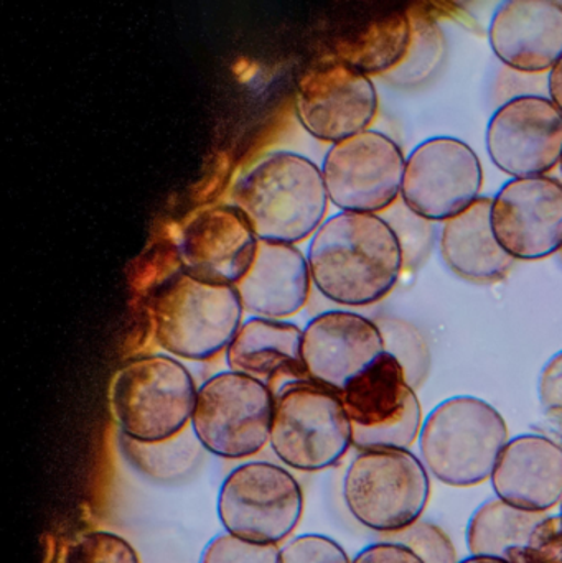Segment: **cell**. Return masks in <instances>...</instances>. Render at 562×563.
<instances>
[{
    "mask_svg": "<svg viewBox=\"0 0 562 563\" xmlns=\"http://www.w3.org/2000/svg\"><path fill=\"white\" fill-rule=\"evenodd\" d=\"M558 3H560V7H561V9H562V0H561V2H558Z\"/></svg>",
    "mask_w": 562,
    "mask_h": 563,
    "instance_id": "obj_41",
    "label": "cell"
},
{
    "mask_svg": "<svg viewBox=\"0 0 562 563\" xmlns=\"http://www.w3.org/2000/svg\"><path fill=\"white\" fill-rule=\"evenodd\" d=\"M411 12L399 3L366 10L333 43L332 56L366 76L389 75L408 55Z\"/></svg>",
    "mask_w": 562,
    "mask_h": 563,
    "instance_id": "obj_23",
    "label": "cell"
},
{
    "mask_svg": "<svg viewBox=\"0 0 562 563\" xmlns=\"http://www.w3.org/2000/svg\"><path fill=\"white\" fill-rule=\"evenodd\" d=\"M231 201L257 240L296 246L322 227L330 200L322 168L302 155L277 152L236 181Z\"/></svg>",
    "mask_w": 562,
    "mask_h": 563,
    "instance_id": "obj_2",
    "label": "cell"
},
{
    "mask_svg": "<svg viewBox=\"0 0 562 563\" xmlns=\"http://www.w3.org/2000/svg\"><path fill=\"white\" fill-rule=\"evenodd\" d=\"M492 228L515 261H541L562 247V181L511 178L492 198Z\"/></svg>",
    "mask_w": 562,
    "mask_h": 563,
    "instance_id": "obj_15",
    "label": "cell"
},
{
    "mask_svg": "<svg viewBox=\"0 0 562 563\" xmlns=\"http://www.w3.org/2000/svg\"><path fill=\"white\" fill-rule=\"evenodd\" d=\"M510 435L504 416L487 400L455 396L431 410L419 433L429 475L452 488L491 479Z\"/></svg>",
    "mask_w": 562,
    "mask_h": 563,
    "instance_id": "obj_4",
    "label": "cell"
},
{
    "mask_svg": "<svg viewBox=\"0 0 562 563\" xmlns=\"http://www.w3.org/2000/svg\"><path fill=\"white\" fill-rule=\"evenodd\" d=\"M307 263L317 290L343 307L378 303L405 273L398 234L379 214H333L313 234Z\"/></svg>",
    "mask_w": 562,
    "mask_h": 563,
    "instance_id": "obj_1",
    "label": "cell"
},
{
    "mask_svg": "<svg viewBox=\"0 0 562 563\" xmlns=\"http://www.w3.org/2000/svg\"><path fill=\"white\" fill-rule=\"evenodd\" d=\"M352 563H425L411 549L398 542H376L366 545L355 555Z\"/></svg>",
    "mask_w": 562,
    "mask_h": 563,
    "instance_id": "obj_33",
    "label": "cell"
},
{
    "mask_svg": "<svg viewBox=\"0 0 562 563\" xmlns=\"http://www.w3.org/2000/svg\"><path fill=\"white\" fill-rule=\"evenodd\" d=\"M197 393L190 371L177 357H134L112 380V417L121 435L134 442H165L190 427Z\"/></svg>",
    "mask_w": 562,
    "mask_h": 563,
    "instance_id": "obj_5",
    "label": "cell"
},
{
    "mask_svg": "<svg viewBox=\"0 0 562 563\" xmlns=\"http://www.w3.org/2000/svg\"><path fill=\"white\" fill-rule=\"evenodd\" d=\"M547 516L548 512L515 508L495 496L482 503L469 521V552L508 561L511 552L527 548L535 529Z\"/></svg>",
    "mask_w": 562,
    "mask_h": 563,
    "instance_id": "obj_24",
    "label": "cell"
},
{
    "mask_svg": "<svg viewBox=\"0 0 562 563\" xmlns=\"http://www.w3.org/2000/svg\"><path fill=\"white\" fill-rule=\"evenodd\" d=\"M342 496L359 525L392 536L421 521L431 498V478L411 450L363 449L346 468Z\"/></svg>",
    "mask_w": 562,
    "mask_h": 563,
    "instance_id": "obj_7",
    "label": "cell"
},
{
    "mask_svg": "<svg viewBox=\"0 0 562 563\" xmlns=\"http://www.w3.org/2000/svg\"><path fill=\"white\" fill-rule=\"evenodd\" d=\"M459 563H511L505 561V559L487 558V555H471V558L464 559Z\"/></svg>",
    "mask_w": 562,
    "mask_h": 563,
    "instance_id": "obj_37",
    "label": "cell"
},
{
    "mask_svg": "<svg viewBox=\"0 0 562 563\" xmlns=\"http://www.w3.org/2000/svg\"><path fill=\"white\" fill-rule=\"evenodd\" d=\"M485 145L508 177H544L561 164L562 112L544 96H517L492 115Z\"/></svg>",
    "mask_w": 562,
    "mask_h": 563,
    "instance_id": "obj_14",
    "label": "cell"
},
{
    "mask_svg": "<svg viewBox=\"0 0 562 563\" xmlns=\"http://www.w3.org/2000/svg\"><path fill=\"white\" fill-rule=\"evenodd\" d=\"M274 399L267 384L223 371L198 387L191 430L218 459H251L269 445Z\"/></svg>",
    "mask_w": 562,
    "mask_h": 563,
    "instance_id": "obj_8",
    "label": "cell"
},
{
    "mask_svg": "<svg viewBox=\"0 0 562 563\" xmlns=\"http://www.w3.org/2000/svg\"><path fill=\"white\" fill-rule=\"evenodd\" d=\"M119 446L132 468L158 483L187 478L198 468L205 452L191 427L165 442L141 443L121 435Z\"/></svg>",
    "mask_w": 562,
    "mask_h": 563,
    "instance_id": "obj_25",
    "label": "cell"
},
{
    "mask_svg": "<svg viewBox=\"0 0 562 563\" xmlns=\"http://www.w3.org/2000/svg\"><path fill=\"white\" fill-rule=\"evenodd\" d=\"M62 563H141L135 549L121 536L85 532L66 548Z\"/></svg>",
    "mask_w": 562,
    "mask_h": 563,
    "instance_id": "obj_28",
    "label": "cell"
},
{
    "mask_svg": "<svg viewBox=\"0 0 562 563\" xmlns=\"http://www.w3.org/2000/svg\"><path fill=\"white\" fill-rule=\"evenodd\" d=\"M484 170L474 148L461 139L438 135L406 157L401 200L416 217L449 221L482 197Z\"/></svg>",
    "mask_w": 562,
    "mask_h": 563,
    "instance_id": "obj_12",
    "label": "cell"
},
{
    "mask_svg": "<svg viewBox=\"0 0 562 563\" xmlns=\"http://www.w3.org/2000/svg\"><path fill=\"white\" fill-rule=\"evenodd\" d=\"M560 509H561V518H562V499H561V503H560Z\"/></svg>",
    "mask_w": 562,
    "mask_h": 563,
    "instance_id": "obj_38",
    "label": "cell"
},
{
    "mask_svg": "<svg viewBox=\"0 0 562 563\" xmlns=\"http://www.w3.org/2000/svg\"><path fill=\"white\" fill-rule=\"evenodd\" d=\"M541 406L543 409L561 406L562 404V351L554 354L540 374L538 383Z\"/></svg>",
    "mask_w": 562,
    "mask_h": 563,
    "instance_id": "obj_34",
    "label": "cell"
},
{
    "mask_svg": "<svg viewBox=\"0 0 562 563\" xmlns=\"http://www.w3.org/2000/svg\"><path fill=\"white\" fill-rule=\"evenodd\" d=\"M439 247L449 271L471 284H497L517 263L495 238L491 197L478 198L464 213L445 221Z\"/></svg>",
    "mask_w": 562,
    "mask_h": 563,
    "instance_id": "obj_22",
    "label": "cell"
},
{
    "mask_svg": "<svg viewBox=\"0 0 562 563\" xmlns=\"http://www.w3.org/2000/svg\"><path fill=\"white\" fill-rule=\"evenodd\" d=\"M495 496L525 511L548 512L562 499V445L541 433L508 440L491 476Z\"/></svg>",
    "mask_w": 562,
    "mask_h": 563,
    "instance_id": "obj_19",
    "label": "cell"
},
{
    "mask_svg": "<svg viewBox=\"0 0 562 563\" xmlns=\"http://www.w3.org/2000/svg\"><path fill=\"white\" fill-rule=\"evenodd\" d=\"M256 234L233 205L198 211L181 231V269L211 284L236 285L246 276L257 250Z\"/></svg>",
    "mask_w": 562,
    "mask_h": 563,
    "instance_id": "obj_17",
    "label": "cell"
},
{
    "mask_svg": "<svg viewBox=\"0 0 562 563\" xmlns=\"http://www.w3.org/2000/svg\"><path fill=\"white\" fill-rule=\"evenodd\" d=\"M378 327L385 338L386 351L399 361L406 379L418 390L428 379L431 367V353L421 331L403 320H386Z\"/></svg>",
    "mask_w": 562,
    "mask_h": 563,
    "instance_id": "obj_27",
    "label": "cell"
},
{
    "mask_svg": "<svg viewBox=\"0 0 562 563\" xmlns=\"http://www.w3.org/2000/svg\"><path fill=\"white\" fill-rule=\"evenodd\" d=\"M405 168L401 147L368 129L330 147L322 177L330 203L346 213L378 214L401 197Z\"/></svg>",
    "mask_w": 562,
    "mask_h": 563,
    "instance_id": "obj_11",
    "label": "cell"
},
{
    "mask_svg": "<svg viewBox=\"0 0 562 563\" xmlns=\"http://www.w3.org/2000/svg\"><path fill=\"white\" fill-rule=\"evenodd\" d=\"M386 351L376 321L346 310L317 314L302 331L307 376L335 393L362 374Z\"/></svg>",
    "mask_w": 562,
    "mask_h": 563,
    "instance_id": "obj_16",
    "label": "cell"
},
{
    "mask_svg": "<svg viewBox=\"0 0 562 563\" xmlns=\"http://www.w3.org/2000/svg\"><path fill=\"white\" fill-rule=\"evenodd\" d=\"M548 92L553 104L562 112V58L548 73Z\"/></svg>",
    "mask_w": 562,
    "mask_h": 563,
    "instance_id": "obj_35",
    "label": "cell"
},
{
    "mask_svg": "<svg viewBox=\"0 0 562 563\" xmlns=\"http://www.w3.org/2000/svg\"><path fill=\"white\" fill-rule=\"evenodd\" d=\"M560 257H561V264H562V247H561V251H560Z\"/></svg>",
    "mask_w": 562,
    "mask_h": 563,
    "instance_id": "obj_39",
    "label": "cell"
},
{
    "mask_svg": "<svg viewBox=\"0 0 562 563\" xmlns=\"http://www.w3.org/2000/svg\"><path fill=\"white\" fill-rule=\"evenodd\" d=\"M279 563H352L345 549L322 534H302L280 548Z\"/></svg>",
    "mask_w": 562,
    "mask_h": 563,
    "instance_id": "obj_31",
    "label": "cell"
},
{
    "mask_svg": "<svg viewBox=\"0 0 562 563\" xmlns=\"http://www.w3.org/2000/svg\"><path fill=\"white\" fill-rule=\"evenodd\" d=\"M217 515L224 532L234 538L286 544L302 519V486L276 463H241L221 483Z\"/></svg>",
    "mask_w": 562,
    "mask_h": 563,
    "instance_id": "obj_9",
    "label": "cell"
},
{
    "mask_svg": "<svg viewBox=\"0 0 562 563\" xmlns=\"http://www.w3.org/2000/svg\"><path fill=\"white\" fill-rule=\"evenodd\" d=\"M269 445L283 465L297 472L339 465L355 445L339 393L310 379L283 384L274 399Z\"/></svg>",
    "mask_w": 562,
    "mask_h": 563,
    "instance_id": "obj_6",
    "label": "cell"
},
{
    "mask_svg": "<svg viewBox=\"0 0 562 563\" xmlns=\"http://www.w3.org/2000/svg\"><path fill=\"white\" fill-rule=\"evenodd\" d=\"M224 353L228 369L269 387L280 379H309L302 357V330L289 321L247 318Z\"/></svg>",
    "mask_w": 562,
    "mask_h": 563,
    "instance_id": "obj_21",
    "label": "cell"
},
{
    "mask_svg": "<svg viewBox=\"0 0 562 563\" xmlns=\"http://www.w3.org/2000/svg\"><path fill=\"white\" fill-rule=\"evenodd\" d=\"M296 111L312 137L337 144L368 131L378 114V92L370 76L330 55L299 79Z\"/></svg>",
    "mask_w": 562,
    "mask_h": 563,
    "instance_id": "obj_13",
    "label": "cell"
},
{
    "mask_svg": "<svg viewBox=\"0 0 562 563\" xmlns=\"http://www.w3.org/2000/svg\"><path fill=\"white\" fill-rule=\"evenodd\" d=\"M543 429L547 430L551 435L557 437L562 445V404L561 406L551 407V409L544 410L543 422H541Z\"/></svg>",
    "mask_w": 562,
    "mask_h": 563,
    "instance_id": "obj_36",
    "label": "cell"
},
{
    "mask_svg": "<svg viewBox=\"0 0 562 563\" xmlns=\"http://www.w3.org/2000/svg\"><path fill=\"white\" fill-rule=\"evenodd\" d=\"M412 22V38L408 55L401 65L389 73L401 85L415 86L428 79L441 65L444 56V38L431 13L426 10L409 9Z\"/></svg>",
    "mask_w": 562,
    "mask_h": 563,
    "instance_id": "obj_26",
    "label": "cell"
},
{
    "mask_svg": "<svg viewBox=\"0 0 562 563\" xmlns=\"http://www.w3.org/2000/svg\"><path fill=\"white\" fill-rule=\"evenodd\" d=\"M511 563H562V518L548 515L531 534L527 548L511 552Z\"/></svg>",
    "mask_w": 562,
    "mask_h": 563,
    "instance_id": "obj_32",
    "label": "cell"
},
{
    "mask_svg": "<svg viewBox=\"0 0 562 563\" xmlns=\"http://www.w3.org/2000/svg\"><path fill=\"white\" fill-rule=\"evenodd\" d=\"M339 396L352 422L356 449L411 450L419 440L425 423L421 402L388 351Z\"/></svg>",
    "mask_w": 562,
    "mask_h": 563,
    "instance_id": "obj_10",
    "label": "cell"
},
{
    "mask_svg": "<svg viewBox=\"0 0 562 563\" xmlns=\"http://www.w3.org/2000/svg\"><path fill=\"white\" fill-rule=\"evenodd\" d=\"M279 545L254 544L228 532L214 536L198 563H279Z\"/></svg>",
    "mask_w": 562,
    "mask_h": 563,
    "instance_id": "obj_30",
    "label": "cell"
},
{
    "mask_svg": "<svg viewBox=\"0 0 562 563\" xmlns=\"http://www.w3.org/2000/svg\"><path fill=\"white\" fill-rule=\"evenodd\" d=\"M560 167H561V175H562V158H561V164H560Z\"/></svg>",
    "mask_w": 562,
    "mask_h": 563,
    "instance_id": "obj_40",
    "label": "cell"
},
{
    "mask_svg": "<svg viewBox=\"0 0 562 563\" xmlns=\"http://www.w3.org/2000/svg\"><path fill=\"white\" fill-rule=\"evenodd\" d=\"M492 52L518 73L551 71L562 58V9L551 0L502 2L488 26Z\"/></svg>",
    "mask_w": 562,
    "mask_h": 563,
    "instance_id": "obj_18",
    "label": "cell"
},
{
    "mask_svg": "<svg viewBox=\"0 0 562 563\" xmlns=\"http://www.w3.org/2000/svg\"><path fill=\"white\" fill-rule=\"evenodd\" d=\"M233 285L197 279L184 269L155 287L151 318L158 346L170 356L208 361L228 350L243 324Z\"/></svg>",
    "mask_w": 562,
    "mask_h": 563,
    "instance_id": "obj_3",
    "label": "cell"
},
{
    "mask_svg": "<svg viewBox=\"0 0 562 563\" xmlns=\"http://www.w3.org/2000/svg\"><path fill=\"white\" fill-rule=\"evenodd\" d=\"M312 284L307 256L294 244L260 241L250 271L234 288L253 317L286 320L306 307Z\"/></svg>",
    "mask_w": 562,
    "mask_h": 563,
    "instance_id": "obj_20",
    "label": "cell"
},
{
    "mask_svg": "<svg viewBox=\"0 0 562 563\" xmlns=\"http://www.w3.org/2000/svg\"><path fill=\"white\" fill-rule=\"evenodd\" d=\"M383 538L411 549L425 563H459L454 544L434 522L418 521L405 531Z\"/></svg>",
    "mask_w": 562,
    "mask_h": 563,
    "instance_id": "obj_29",
    "label": "cell"
}]
</instances>
